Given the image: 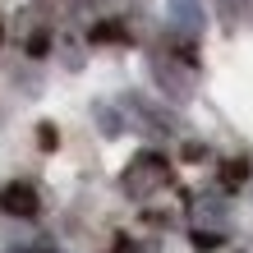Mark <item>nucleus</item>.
Listing matches in <instances>:
<instances>
[{
  "label": "nucleus",
  "mask_w": 253,
  "mask_h": 253,
  "mask_svg": "<svg viewBox=\"0 0 253 253\" xmlns=\"http://www.w3.org/2000/svg\"><path fill=\"white\" fill-rule=\"evenodd\" d=\"M147 65H152L157 87H161L170 101H189V97H193V65H175L170 55H161V51H157Z\"/></svg>",
  "instance_id": "obj_2"
},
{
  "label": "nucleus",
  "mask_w": 253,
  "mask_h": 253,
  "mask_svg": "<svg viewBox=\"0 0 253 253\" xmlns=\"http://www.w3.org/2000/svg\"><path fill=\"white\" fill-rule=\"evenodd\" d=\"M0 46H5V28H0Z\"/></svg>",
  "instance_id": "obj_16"
},
{
  "label": "nucleus",
  "mask_w": 253,
  "mask_h": 253,
  "mask_svg": "<svg viewBox=\"0 0 253 253\" xmlns=\"http://www.w3.org/2000/svg\"><path fill=\"white\" fill-rule=\"evenodd\" d=\"M170 184V161L161 157V152H138L125 166V175H120V189L129 193V198H152V193H161Z\"/></svg>",
  "instance_id": "obj_1"
},
{
  "label": "nucleus",
  "mask_w": 253,
  "mask_h": 253,
  "mask_svg": "<svg viewBox=\"0 0 253 253\" xmlns=\"http://www.w3.org/2000/svg\"><path fill=\"white\" fill-rule=\"evenodd\" d=\"M111 253H157V249H152V244H133V240H115Z\"/></svg>",
  "instance_id": "obj_12"
},
{
  "label": "nucleus",
  "mask_w": 253,
  "mask_h": 253,
  "mask_svg": "<svg viewBox=\"0 0 253 253\" xmlns=\"http://www.w3.org/2000/svg\"><path fill=\"white\" fill-rule=\"evenodd\" d=\"M0 212L5 216H37L42 212V198H37V189L33 184H23V180H14V184H5L0 189Z\"/></svg>",
  "instance_id": "obj_3"
},
{
  "label": "nucleus",
  "mask_w": 253,
  "mask_h": 253,
  "mask_svg": "<svg viewBox=\"0 0 253 253\" xmlns=\"http://www.w3.org/2000/svg\"><path fill=\"white\" fill-rule=\"evenodd\" d=\"M37 147L42 152H55V147H60V129L55 125H37Z\"/></svg>",
  "instance_id": "obj_10"
},
{
  "label": "nucleus",
  "mask_w": 253,
  "mask_h": 253,
  "mask_svg": "<svg viewBox=\"0 0 253 253\" xmlns=\"http://www.w3.org/2000/svg\"><path fill=\"white\" fill-rule=\"evenodd\" d=\"M244 180H249V161H244V157H235V161L221 166V189H226V193H235Z\"/></svg>",
  "instance_id": "obj_6"
},
{
  "label": "nucleus",
  "mask_w": 253,
  "mask_h": 253,
  "mask_svg": "<svg viewBox=\"0 0 253 253\" xmlns=\"http://www.w3.org/2000/svg\"><path fill=\"white\" fill-rule=\"evenodd\" d=\"M97 120H101V133H106V138H115V133H125V120H120V115H115L111 106H97Z\"/></svg>",
  "instance_id": "obj_9"
},
{
  "label": "nucleus",
  "mask_w": 253,
  "mask_h": 253,
  "mask_svg": "<svg viewBox=\"0 0 253 253\" xmlns=\"http://www.w3.org/2000/svg\"><path fill=\"white\" fill-rule=\"evenodd\" d=\"M249 5V0H221V9H226V19H240V9Z\"/></svg>",
  "instance_id": "obj_14"
},
{
  "label": "nucleus",
  "mask_w": 253,
  "mask_h": 253,
  "mask_svg": "<svg viewBox=\"0 0 253 253\" xmlns=\"http://www.w3.org/2000/svg\"><path fill=\"white\" fill-rule=\"evenodd\" d=\"M87 42H97V46H125V42H129V28L120 19H101V23H92Z\"/></svg>",
  "instance_id": "obj_5"
},
{
  "label": "nucleus",
  "mask_w": 253,
  "mask_h": 253,
  "mask_svg": "<svg viewBox=\"0 0 253 253\" xmlns=\"http://www.w3.org/2000/svg\"><path fill=\"white\" fill-rule=\"evenodd\" d=\"M189 240H193V249H198V253H212V249L226 244V235H221V230H203V226H193V230H189Z\"/></svg>",
  "instance_id": "obj_8"
},
{
  "label": "nucleus",
  "mask_w": 253,
  "mask_h": 253,
  "mask_svg": "<svg viewBox=\"0 0 253 253\" xmlns=\"http://www.w3.org/2000/svg\"><path fill=\"white\" fill-rule=\"evenodd\" d=\"M51 51V37L46 33H33V37H28V55H46Z\"/></svg>",
  "instance_id": "obj_11"
},
{
  "label": "nucleus",
  "mask_w": 253,
  "mask_h": 253,
  "mask_svg": "<svg viewBox=\"0 0 253 253\" xmlns=\"http://www.w3.org/2000/svg\"><path fill=\"white\" fill-rule=\"evenodd\" d=\"M203 157H207L203 143H184V161H203Z\"/></svg>",
  "instance_id": "obj_13"
},
{
  "label": "nucleus",
  "mask_w": 253,
  "mask_h": 253,
  "mask_svg": "<svg viewBox=\"0 0 253 253\" xmlns=\"http://www.w3.org/2000/svg\"><path fill=\"white\" fill-rule=\"evenodd\" d=\"M193 221H212V226H221V221H226V203H216V198H198L193 203Z\"/></svg>",
  "instance_id": "obj_7"
},
{
  "label": "nucleus",
  "mask_w": 253,
  "mask_h": 253,
  "mask_svg": "<svg viewBox=\"0 0 253 253\" xmlns=\"http://www.w3.org/2000/svg\"><path fill=\"white\" fill-rule=\"evenodd\" d=\"M125 111L138 115V120H143L147 129H157V133H175V129H180L170 111H161V106H152V101H143V97H125Z\"/></svg>",
  "instance_id": "obj_4"
},
{
  "label": "nucleus",
  "mask_w": 253,
  "mask_h": 253,
  "mask_svg": "<svg viewBox=\"0 0 253 253\" xmlns=\"http://www.w3.org/2000/svg\"><path fill=\"white\" fill-rule=\"evenodd\" d=\"M14 253H51V249H14Z\"/></svg>",
  "instance_id": "obj_15"
}]
</instances>
